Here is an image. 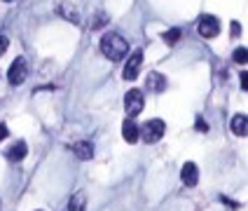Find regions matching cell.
<instances>
[{
	"label": "cell",
	"instance_id": "obj_14",
	"mask_svg": "<svg viewBox=\"0 0 248 211\" xmlns=\"http://www.w3.org/2000/svg\"><path fill=\"white\" fill-rule=\"evenodd\" d=\"M180 35H183V31H180V28H169V31L162 33V40H164L166 45H171V47H173V45L180 40Z\"/></svg>",
	"mask_w": 248,
	"mask_h": 211
},
{
	"label": "cell",
	"instance_id": "obj_17",
	"mask_svg": "<svg viewBox=\"0 0 248 211\" xmlns=\"http://www.w3.org/2000/svg\"><path fill=\"white\" fill-rule=\"evenodd\" d=\"M59 12L63 14V16H70V19H73V21H78V16H75V12H73V10H70V7H66V5H63V7H61V10H59Z\"/></svg>",
	"mask_w": 248,
	"mask_h": 211
},
{
	"label": "cell",
	"instance_id": "obj_18",
	"mask_svg": "<svg viewBox=\"0 0 248 211\" xmlns=\"http://www.w3.org/2000/svg\"><path fill=\"white\" fill-rule=\"evenodd\" d=\"M239 80H241V89H244V92H248V73H246V70L239 75Z\"/></svg>",
	"mask_w": 248,
	"mask_h": 211
},
{
	"label": "cell",
	"instance_id": "obj_19",
	"mask_svg": "<svg viewBox=\"0 0 248 211\" xmlns=\"http://www.w3.org/2000/svg\"><path fill=\"white\" fill-rule=\"evenodd\" d=\"M7 45H10V40H7L5 35H0V56L5 54V49H7Z\"/></svg>",
	"mask_w": 248,
	"mask_h": 211
},
{
	"label": "cell",
	"instance_id": "obj_12",
	"mask_svg": "<svg viewBox=\"0 0 248 211\" xmlns=\"http://www.w3.org/2000/svg\"><path fill=\"white\" fill-rule=\"evenodd\" d=\"M73 153L78 155L80 160H92V155H94V143H89V141H78V143H73Z\"/></svg>",
	"mask_w": 248,
	"mask_h": 211
},
{
	"label": "cell",
	"instance_id": "obj_21",
	"mask_svg": "<svg viewBox=\"0 0 248 211\" xmlns=\"http://www.w3.org/2000/svg\"><path fill=\"white\" fill-rule=\"evenodd\" d=\"M241 33V26H239V21H232V35H239Z\"/></svg>",
	"mask_w": 248,
	"mask_h": 211
},
{
	"label": "cell",
	"instance_id": "obj_9",
	"mask_svg": "<svg viewBox=\"0 0 248 211\" xmlns=\"http://www.w3.org/2000/svg\"><path fill=\"white\" fill-rule=\"evenodd\" d=\"M230 129H232V134H236V136H248V115L236 113L234 117H232V122H230Z\"/></svg>",
	"mask_w": 248,
	"mask_h": 211
},
{
	"label": "cell",
	"instance_id": "obj_4",
	"mask_svg": "<svg viewBox=\"0 0 248 211\" xmlns=\"http://www.w3.org/2000/svg\"><path fill=\"white\" fill-rule=\"evenodd\" d=\"M143 106H145V98H143V92L140 89H129L126 94H124V111L129 117H134L138 113L143 111Z\"/></svg>",
	"mask_w": 248,
	"mask_h": 211
},
{
	"label": "cell",
	"instance_id": "obj_16",
	"mask_svg": "<svg viewBox=\"0 0 248 211\" xmlns=\"http://www.w3.org/2000/svg\"><path fill=\"white\" fill-rule=\"evenodd\" d=\"M106 21H108V14H103V12L96 14V16H94V24H92V28H101Z\"/></svg>",
	"mask_w": 248,
	"mask_h": 211
},
{
	"label": "cell",
	"instance_id": "obj_15",
	"mask_svg": "<svg viewBox=\"0 0 248 211\" xmlns=\"http://www.w3.org/2000/svg\"><path fill=\"white\" fill-rule=\"evenodd\" d=\"M232 61H236V64H248V49L246 47H236L234 54H232Z\"/></svg>",
	"mask_w": 248,
	"mask_h": 211
},
{
	"label": "cell",
	"instance_id": "obj_1",
	"mask_svg": "<svg viewBox=\"0 0 248 211\" xmlns=\"http://www.w3.org/2000/svg\"><path fill=\"white\" fill-rule=\"evenodd\" d=\"M101 52L108 56L110 61H122L129 52V42L124 40L120 33H106L101 38Z\"/></svg>",
	"mask_w": 248,
	"mask_h": 211
},
{
	"label": "cell",
	"instance_id": "obj_23",
	"mask_svg": "<svg viewBox=\"0 0 248 211\" xmlns=\"http://www.w3.org/2000/svg\"><path fill=\"white\" fill-rule=\"evenodd\" d=\"M5 2H12V0H5Z\"/></svg>",
	"mask_w": 248,
	"mask_h": 211
},
{
	"label": "cell",
	"instance_id": "obj_13",
	"mask_svg": "<svg viewBox=\"0 0 248 211\" xmlns=\"http://www.w3.org/2000/svg\"><path fill=\"white\" fill-rule=\"evenodd\" d=\"M87 209V195L84 193H75L68 199V211H84Z\"/></svg>",
	"mask_w": 248,
	"mask_h": 211
},
{
	"label": "cell",
	"instance_id": "obj_6",
	"mask_svg": "<svg viewBox=\"0 0 248 211\" xmlns=\"http://www.w3.org/2000/svg\"><path fill=\"white\" fill-rule=\"evenodd\" d=\"M140 66H143V49H136L134 54L126 59V64H124V80H136L138 73H140Z\"/></svg>",
	"mask_w": 248,
	"mask_h": 211
},
{
	"label": "cell",
	"instance_id": "obj_5",
	"mask_svg": "<svg viewBox=\"0 0 248 211\" xmlns=\"http://www.w3.org/2000/svg\"><path fill=\"white\" fill-rule=\"evenodd\" d=\"M28 78V64L24 56H16L12 61V66H10V70H7V80L12 84H21L24 80Z\"/></svg>",
	"mask_w": 248,
	"mask_h": 211
},
{
	"label": "cell",
	"instance_id": "obj_10",
	"mask_svg": "<svg viewBox=\"0 0 248 211\" xmlns=\"http://www.w3.org/2000/svg\"><path fill=\"white\" fill-rule=\"evenodd\" d=\"M5 155H7V160H10V162H21V160L28 155L26 141H16V143H12V148H10Z\"/></svg>",
	"mask_w": 248,
	"mask_h": 211
},
{
	"label": "cell",
	"instance_id": "obj_7",
	"mask_svg": "<svg viewBox=\"0 0 248 211\" xmlns=\"http://www.w3.org/2000/svg\"><path fill=\"white\" fill-rule=\"evenodd\" d=\"M180 179H183V183L187 188H194L199 183V169H197V164L194 162H185L183 169H180Z\"/></svg>",
	"mask_w": 248,
	"mask_h": 211
},
{
	"label": "cell",
	"instance_id": "obj_2",
	"mask_svg": "<svg viewBox=\"0 0 248 211\" xmlns=\"http://www.w3.org/2000/svg\"><path fill=\"white\" fill-rule=\"evenodd\" d=\"M164 131H166V125L162 120H148L145 125L140 127V139L145 143H157L164 136Z\"/></svg>",
	"mask_w": 248,
	"mask_h": 211
},
{
	"label": "cell",
	"instance_id": "obj_20",
	"mask_svg": "<svg viewBox=\"0 0 248 211\" xmlns=\"http://www.w3.org/2000/svg\"><path fill=\"white\" fill-rule=\"evenodd\" d=\"M5 136H7V125H5V122H0V143L5 141Z\"/></svg>",
	"mask_w": 248,
	"mask_h": 211
},
{
	"label": "cell",
	"instance_id": "obj_24",
	"mask_svg": "<svg viewBox=\"0 0 248 211\" xmlns=\"http://www.w3.org/2000/svg\"><path fill=\"white\" fill-rule=\"evenodd\" d=\"M0 207H2V202H0Z\"/></svg>",
	"mask_w": 248,
	"mask_h": 211
},
{
	"label": "cell",
	"instance_id": "obj_22",
	"mask_svg": "<svg viewBox=\"0 0 248 211\" xmlns=\"http://www.w3.org/2000/svg\"><path fill=\"white\" fill-rule=\"evenodd\" d=\"M197 129H202V131H206V122H204V120H202V117H199V120H197Z\"/></svg>",
	"mask_w": 248,
	"mask_h": 211
},
{
	"label": "cell",
	"instance_id": "obj_8",
	"mask_svg": "<svg viewBox=\"0 0 248 211\" xmlns=\"http://www.w3.org/2000/svg\"><path fill=\"white\" fill-rule=\"evenodd\" d=\"M122 136L126 143H136V141L140 139V127L136 125L134 117H126L122 122Z\"/></svg>",
	"mask_w": 248,
	"mask_h": 211
},
{
	"label": "cell",
	"instance_id": "obj_3",
	"mask_svg": "<svg viewBox=\"0 0 248 211\" xmlns=\"http://www.w3.org/2000/svg\"><path fill=\"white\" fill-rule=\"evenodd\" d=\"M197 31L202 38H216L220 33V19L213 16V14H202L199 21H197Z\"/></svg>",
	"mask_w": 248,
	"mask_h": 211
},
{
	"label": "cell",
	"instance_id": "obj_11",
	"mask_svg": "<svg viewBox=\"0 0 248 211\" xmlns=\"http://www.w3.org/2000/svg\"><path fill=\"white\" fill-rule=\"evenodd\" d=\"M145 84H148V89H150V92L162 94V92L166 89V78L162 75V73H150V75H148V80H145Z\"/></svg>",
	"mask_w": 248,
	"mask_h": 211
}]
</instances>
